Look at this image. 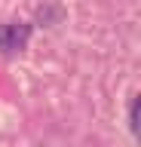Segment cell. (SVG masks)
<instances>
[{"instance_id": "6da1fadb", "label": "cell", "mask_w": 141, "mask_h": 147, "mask_svg": "<svg viewBox=\"0 0 141 147\" xmlns=\"http://www.w3.org/2000/svg\"><path fill=\"white\" fill-rule=\"evenodd\" d=\"M28 40H31V25H25V22H9V25L0 28V49H3V55L22 52L28 46Z\"/></svg>"}, {"instance_id": "7a4b0ae2", "label": "cell", "mask_w": 141, "mask_h": 147, "mask_svg": "<svg viewBox=\"0 0 141 147\" xmlns=\"http://www.w3.org/2000/svg\"><path fill=\"white\" fill-rule=\"evenodd\" d=\"M138 104H141V98H132V107H129V126H132V132H138Z\"/></svg>"}]
</instances>
